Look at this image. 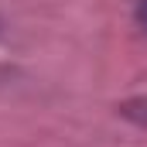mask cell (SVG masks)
<instances>
[{
    "label": "cell",
    "mask_w": 147,
    "mask_h": 147,
    "mask_svg": "<svg viewBox=\"0 0 147 147\" xmlns=\"http://www.w3.org/2000/svg\"><path fill=\"white\" fill-rule=\"evenodd\" d=\"M123 113H127V116H134L137 123H144V127H147V99H140V103H127Z\"/></svg>",
    "instance_id": "obj_1"
}]
</instances>
